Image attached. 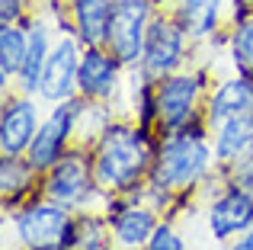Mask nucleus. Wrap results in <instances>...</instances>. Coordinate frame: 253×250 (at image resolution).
Returning <instances> with one entry per match:
<instances>
[{
  "instance_id": "f257e3e1",
  "label": "nucleus",
  "mask_w": 253,
  "mask_h": 250,
  "mask_svg": "<svg viewBox=\"0 0 253 250\" xmlns=\"http://www.w3.org/2000/svg\"><path fill=\"white\" fill-rule=\"evenodd\" d=\"M157 144H161L157 128L138 125L131 116H116L90 148L96 186L109 196H128L144 189L157 157Z\"/></svg>"
},
{
  "instance_id": "f03ea898",
  "label": "nucleus",
  "mask_w": 253,
  "mask_h": 250,
  "mask_svg": "<svg viewBox=\"0 0 253 250\" xmlns=\"http://www.w3.org/2000/svg\"><path fill=\"white\" fill-rule=\"evenodd\" d=\"M218 170L211 131L205 122H192L179 131L161 135L157 157L151 167L148 186L164 189L170 196H199V189Z\"/></svg>"
},
{
  "instance_id": "7ed1b4c3",
  "label": "nucleus",
  "mask_w": 253,
  "mask_h": 250,
  "mask_svg": "<svg viewBox=\"0 0 253 250\" xmlns=\"http://www.w3.org/2000/svg\"><path fill=\"white\" fill-rule=\"evenodd\" d=\"M218 71L196 58L189 68L157 81V131H179L192 122H205V96Z\"/></svg>"
},
{
  "instance_id": "20e7f679",
  "label": "nucleus",
  "mask_w": 253,
  "mask_h": 250,
  "mask_svg": "<svg viewBox=\"0 0 253 250\" xmlns=\"http://www.w3.org/2000/svg\"><path fill=\"white\" fill-rule=\"evenodd\" d=\"M42 196L71 212H106L112 196L96 186L93 173V154L84 144H74L58 164L42 173Z\"/></svg>"
},
{
  "instance_id": "39448f33",
  "label": "nucleus",
  "mask_w": 253,
  "mask_h": 250,
  "mask_svg": "<svg viewBox=\"0 0 253 250\" xmlns=\"http://www.w3.org/2000/svg\"><path fill=\"white\" fill-rule=\"evenodd\" d=\"M196 55H199V45L192 42L186 26L170 10H157L148 26V39H144V51H141L138 68L151 81H164V77L189 68L196 61Z\"/></svg>"
},
{
  "instance_id": "423d86ee",
  "label": "nucleus",
  "mask_w": 253,
  "mask_h": 250,
  "mask_svg": "<svg viewBox=\"0 0 253 250\" xmlns=\"http://www.w3.org/2000/svg\"><path fill=\"white\" fill-rule=\"evenodd\" d=\"M71 218H74L71 208L45 199L42 193L32 196L13 215H3L6 228L13 234V244H19L26 250H61L64 234L71 228Z\"/></svg>"
},
{
  "instance_id": "0eeeda50",
  "label": "nucleus",
  "mask_w": 253,
  "mask_h": 250,
  "mask_svg": "<svg viewBox=\"0 0 253 250\" xmlns=\"http://www.w3.org/2000/svg\"><path fill=\"white\" fill-rule=\"evenodd\" d=\"M106 221L112 231V247L116 250H144L151 234L157 231L164 215L144 199V189L128 196H112L106 206Z\"/></svg>"
},
{
  "instance_id": "6e6552de",
  "label": "nucleus",
  "mask_w": 253,
  "mask_h": 250,
  "mask_svg": "<svg viewBox=\"0 0 253 250\" xmlns=\"http://www.w3.org/2000/svg\"><path fill=\"white\" fill-rule=\"evenodd\" d=\"M74 144H77V96L74 100H64V103H55V106H45L42 125H39L26 157L32 161V167L39 173H45Z\"/></svg>"
},
{
  "instance_id": "1a4fd4ad",
  "label": "nucleus",
  "mask_w": 253,
  "mask_h": 250,
  "mask_svg": "<svg viewBox=\"0 0 253 250\" xmlns=\"http://www.w3.org/2000/svg\"><path fill=\"white\" fill-rule=\"evenodd\" d=\"M157 10H161L157 0H119L116 3V13H112V23H109V36H106V48L125 68H138L141 64L148 26H151Z\"/></svg>"
},
{
  "instance_id": "9d476101",
  "label": "nucleus",
  "mask_w": 253,
  "mask_h": 250,
  "mask_svg": "<svg viewBox=\"0 0 253 250\" xmlns=\"http://www.w3.org/2000/svg\"><path fill=\"white\" fill-rule=\"evenodd\" d=\"M84 51H86V45L81 42V36L74 29L58 32L55 48H51L45 71H42V83H39V100L45 106H55V103L77 96V74H81Z\"/></svg>"
},
{
  "instance_id": "9b49d317",
  "label": "nucleus",
  "mask_w": 253,
  "mask_h": 250,
  "mask_svg": "<svg viewBox=\"0 0 253 250\" xmlns=\"http://www.w3.org/2000/svg\"><path fill=\"white\" fill-rule=\"evenodd\" d=\"M125 77H128V68L106 45H86L84 61H81V74H77V96L112 103L116 109H122Z\"/></svg>"
},
{
  "instance_id": "f8f14e48",
  "label": "nucleus",
  "mask_w": 253,
  "mask_h": 250,
  "mask_svg": "<svg viewBox=\"0 0 253 250\" xmlns=\"http://www.w3.org/2000/svg\"><path fill=\"white\" fill-rule=\"evenodd\" d=\"M45 116V103L39 96L10 90L0 103V154L3 157H23L36 138Z\"/></svg>"
},
{
  "instance_id": "ddd939ff",
  "label": "nucleus",
  "mask_w": 253,
  "mask_h": 250,
  "mask_svg": "<svg viewBox=\"0 0 253 250\" xmlns=\"http://www.w3.org/2000/svg\"><path fill=\"white\" fill-rule=\"evenodd\" d=\"M202 218H205L209 238L224 247L228 241H234L237 234H244L247 228H253V193L228 180V186H224L221 193H215L202 206Z\"/></svg>"
},
{
  "instance_id": "4468645a",
  "label": "nucleus",
  "mask_w": 253,
  "mask_h": 250,
  "mask_svg": "<svg viewBox=\"0 0 253 250\" xmlns=\"http://www.w3.org/2000/svg\"><path fill=\"white\" fill-rule=\"evenodd\" d=\"M253 109V74L247 71H234L228 68L224 74H215L209 96H205V125L209 131H215L218 125H224L228 119Z\"/></svg>"
},
{
  "instance_id": "2eb2a0df",
  "label": "nucleus",
  "mask_w": 253,
  "mask_h": 250,
  "mask_svg": "<svg viewBox=\"0 0 253 250\" xmlns=\"http://www.w3.org/2000/svg\"><path fill=\"white\" fill-rule=\"evenodd\" d=\"M228 6L231 0H170L164 10H170L196 45H205L228 29Z\"/></svg>"
},
{
  "instance_id": "dca6fc26",
  "label": "nucleus",
  "mask_w": 253,
  "mask_h": 250,
  "mask_svg": "<svg viewBox=\"0 0 253 250\" xmlns=\"http://www.w3.org/2000/svg\"><path fill=\"white\" fill-rule=\"evenodd\" d=\"M39 193H42V173L32 167L29 157L0 154V208H3V215H13Z\"/></svg>"
},
{
  "instance_id": "f3484780",
  "label": "nucleus",
  "mask_w": 253,
  "mask_h": 250,
  "mask_svg": "<svg viewBox=\"0 0 253 250\" xmlns=\"http://www.w3.org/2000/svg\"><path fill=\"white\" fill-rule=\"evenodd\" d=\"M211 148H215L218 167H231L237 161L253 157V109L218 125L211 131Z\"/></svg>"
},
{
  "instance_id": "a211bd4d",
  "label": "nucleus",
  "mask_w": 253,
  "mask_h": 250,
  "mask_svg": "<svg viewBox=\"0 0 253 250\" xmlns=\"http://www.w3.org/2000/svg\"><path fill=\"white\" fill-rule=\"evenodd\" d=\"M119 0H68V19L84 45H106Z\"/></svg>"
},
{
  "instance_id": "6ab92c4d",
  "label": "nucleus",
  "mask_w": 253,
  "mask_h": 250,
  "mask_svg": "<svg viewBox=\"0 0 253 250\" xmlns=\"http://www.w3.org/2000/svg\"><path fill=\"white\" fill-rule=\"evenodd\" d=\"M61 250H116L112 247V231L103 212H74L71 228L64 234Z\"/></svg>"
},
{
  "instance_id": "aec40b11",
  "label": "nucleus",
  "mask_w": 253,
  "mask_h": 250,
  "mask_svg": "<svg viewBox=\"0 0 253 250\" xmlns=\"http://www.w3.org/2000/svg\"><path fill=\"white\" fill-rule=\"evenodd\" d=\"M29 51L26 26H0V93H10Z\"/></svg>"
},
{
  "instance_id": "412c9836",
  "label": "nucleus",
  "mask_w": 253,
  "mask_h": 250,
  "mask_svg": "<svg viewBox=\"0 0 253 250\" xmlns=\"http://www.w3.org/2000/svg\"><path fill=\"white\" fill-rule=\"evenodd\" d=\"M122 116L112 103H99V100H84L77 96V144L93 148L96 138L109 128V122Z\"/></svg>"
},
{
  "instance_id": "4be33fe9",
  "label": "nucleus",
  "mask_w": 253,
  "mask_h": 250,
  "mask_svg": "<svg viewBox=\"0 0 253 250\" xmlns=\"http://www.w3.org/2000/svg\"><path fill=\"white\" fill-rule=\"evenodd\" d=\"M224 64L234 71L253 74V10L237 26L228 29V48H224Z\"/></svg>"
},
{
  "instance_id": "5701e85b",
  "label": "nucleus",
  "mask_w": 253,
  "mask_h": 250,
  "mask_svg": "<svg viewBox=\"0 0 253 250\" xmlns=\"http://www.w3.org/2000/svg\"><path fill=\"white\" fill-rule=\"evenodd\" d=\"M144 250H189V241H186L176 218H161V225L151 234V241L144 244Z\"/></svg>"
},
{
  "instance_id": "b1692460",
  "label": "nucleus",
  "mask_w": 253,
  "mask_h": 250,
  "mask_svg": "<svg viewBox=\"0 0 253 250\" xmlns=\"http://www.w3.org/2000/svg\"><path fill=\"white\" fill-rule=\"evenodd\" d=\"M36 13V0H0V26H23Z\"/></svg>"
},
{
  "instance_id": "393cba45",
  "label": "nucleus",
  "mask_w": 253,
  "mask_h": 250,
  "mask_svg": "<svg viewBox=\"0 0 253 250\" xmlns=\"http://www.w3.org/2000/svg\"><path fill=\"white\" fill-rule=\"evenodd\" d=\"M221 170H224V176H228L231 183H237V186H244V189H250V193H253V157L237 161V164L221 167Z\"/></svg>"
},
{
  "instance_id": "a878e982",
  "label": "nucleus",
  "mask_w": 253,
  "mask_h": 250,
  "mask_svg": "<svg viewBox=\"0 0 253 250\" xmlns=\"http://www.w3.org/2000/svg\"><path fill=\"white\" fill-rule=\"evenodd\" d=\"M224 250H253V228H247L244 234H237L234 241H228Z\"/></svg>"
},
{
  "instance_id": "bb28decb",
  "label": "nucleus",
  "mask_w": 253,
  "mask_h": 250,
  "mask_svg": "<svg viewBox=\"0 0 253 250\" xmlns=\"http://www.w3.org/2000/svg\"><path fill=\"white\" fill-rule=\"evenodd\" d=\"M247 3H250V6H253V0H247Z\"/></svg>"
}]
</instances>
